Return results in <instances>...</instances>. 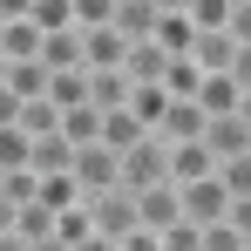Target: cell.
Listing matches in <instances>:
<instances>
[{
	"mask_svg": "<svg viewBox=\"0 0 251 251\" xmlns=\"http://www.w3.org/2000/svg\"><path fill=\"white\" fill-rule=\"evenodd\" d=\"M217 183H224V197H251V150L245 156H224L217 163Z\"/></svg>",
	"mask_w": 251,
	"mask_h": 251,
	"instance_id": "24",
	"label": "cell"
},
{
	"mask_svg": "<svg viewBox=\"0 0 251 251\" xmlns=\"http://www.w3.org/2000/svg\"><path fill=\"white\" fill-rule=\"evenodd\" d=\"M150 7H156V14H183L190 0H150Z\"/></svg>",
	"mask_w": 251,
	"mask_h": 251,
	"instance_id": "39",
	"label": "cell"
},
{
	"mask_svg": "<svg viewBox=\"0 0 251 251\" xmlns=\"http://www.w3.org/2000/svg\"><path fill=\"white\" fill-rule=\"evenodd\" d=\"M116 251H163V238H156V231H150V224H136V231H129V238H116Z\"/></svg>",
	"mask_w": 251,
	"mask_h": 251,
	"instance_id": "33",
	"label": "cell"
},
{
	"mask_svg": "<svg viewBox=\"0 0 251 251\" xmlns=\"http://www.w3.org/2000/svg\"><path fill=\"white\" fill-rule=\"evenodd\" d=\"M210 170H217V156H210L204 143H170V183H197Z\"/></svg>",
	"mask_w": 251,
	"mask_h": 251,
	"instance_id": "13",
	"label": "cell"
},
{
	"mask_svg": "<svg viewBox=\"0 0 251 251\" xmlns=\"http://www.w3.org/2000/svg\"><path fill=\"white\" fill-rule=\"evenodd\" d=\"M123 54H129V41L116 27H82V61L88 68H123Z\"/></svg>",
	"mask_w": 251,
	"mask_h": 251,
	"instance_id": "11",
	"label": "cell"
},
{
	"mask_svg": "<svg viewBox=\"0 0 251 251\" xmlns=\"http://www.w3.org/2000/svg\"><path fill=\"white\" fill-rule=\"evenodd\" d=\"M231 54H238V41H231L224 27H197V41H190V61H197L204 75H224V68H231Z\"/></svg>",
	"mask_w": 251,
	"mask_h": 251,
	"instance_id": "9",
	"label": "cell"
},
{
	"mask_svg": "<svg viewBox=\"0 0 251 251\" xmlns=\"http://www.w3.org/2000/svg\"><path fill=\"white\" fill-rule=\"evenodd\" d=\"M0 82H7V54H0Z\"/></svg>",
	"mask_w": 251,
	"mask_h": 251,
	"instance_id": "41",
	"label": "cell"
},
{
	"mask_svg": "<svg viewBox=\"0 0 251 251\" xmlns=\"http://www.w3.org/2000/svg\"><path fill=\"white\" fill-rule=\"evenodd\" d=\"M109 27H116L123 41H150V34H156V7H150V0H116V21H109Z\"/></svg>",
	"mask_w": 251,
	"mask_h": 251,
	"instance_id": "14",
	"label": "cell"
},
{
	"mask_svg": "<svg viewBox=\"0 0 251 251\" xmlns=\"http://www.w3.org/2000/svg\"><path fill=\"white\" fill-rule=\"evenodd\" d=\"M27 170V129H0V176Z\"/></svg>",
	"mask_w": 251,
	"mask_h": 251,
	"instance_id": "28",
	"label": "cell"
},
{
	"mask_svg": "<svg viewBox=\"0 0 251 251\" xmlns=\"http://www.w3.org/2000/svg\"><path fill=\"white\" fill-rule=\"evenodd\" d=\"M176 61V54H163L156 41H129V54H123V75L129 82H163V68Z\"/></svg>",
	"mask_w": 251,
	"mask_h": 251,
	"instance_id": "12",
	"label": "cell"
},
{
	"mask_svg": "<svg viewBox=\"0 0 251 251\" xmlns=\"http://www.w3.org/2000/svg\"><path fill=\"white\" fill-rule=\"evenodd\" d=\"M14 231H21V238L34 245V238H48V231H54V210H48L41 197H34V204H21V217H14Z\"/></svg>",
	"mask_w": 251,
	"mask_h": 251,
	"instance_id": "25",
	"label": "cell"
},
{
	"mask_svg": "<svg viewBox=\"0 0 251 251\" xmlns=\"http://www.w3.org/2000/svg\"><path fill=\"white\" fill-rule=\"evenodd\" d=\"M204 123L210 116L190 102V95H170L163 116H156V136H163V143H204Z\"/></svg>",
	"mask_w": 251,
	"mask_h": 251,
	"instance_id": "5",
	"label": "cell"
},
{
	"mask_svg": "<svg viewBox=\"0 0 251 251\" xmlns=\"http://www.w3.org/2000/svg\"><path fill=\"white\" fill-rule=\"evenodd\" d=\"M245 251H251V245H245Z\"/></svg>",
	"mask_w": 251,
	"mask_h": 251,
	"instance_id": "42",
	"label": "cell"
},
{
	"mask_svg": "<svg viewBox=\"0 0 251 251\" xmlns=\"http://www.w3.org/2000/svg\"><path fill=\"white\" fill-rule=\"evenodd\" d=\"M88 210H95V231H102V238H129V231L143 224V217H136V190H123V183H116V190H95Z\"/></svg>",
	"mask_w": 251,
	"mask_h": 251,
	"instance_id": "3",
	"label": "cell"
},
{
	"mask_svg": "<svg viewBox=\"0 0 251 251\" xmlns=\"http://www.w3.org/2000/svg\"><path fill=\"white\" fill-rule=\"evenodd\" d=\"M34 14V0H0V21H27Z\"/></svg>",
	"mask_w": 251,
	"mask_h": 251,
	"instance_id": "37",
	"label": "cell"
},
{
	"mask_svg": "<svg viewBox=\"0 0 251 251\" xmlns=\"http://www.w3.org/2000/svg\"><path fill=\"white\" fill-rule=\"evenodd\" d=\"M27 170L34 176H61V170H75V143L54 129V136H27Z\"/></svg>",
	"mask_w": 251,
	"mask_h": 251,
	"instance_id": "7",
	"label": "cell"
},
{
	"mask_svg": "<svg viewBox=\"0 0 251 251\" xmlns=\"http://www.w3.org/2000/svg\"><path fill=\"white\" fill-rule=\"evenodd\" d=\"M123 156V190H150V183H170V143L150 129V136H136L129 150H116Z\"/></svg>",
	"mask_w": 251,
	"mask_h": 251,
	"instance_id": "1",
	"label": "cell"
},
{
	"mask_svg": "<svg viewBox=\"0 0 251 251\" xmlns=\"http://www.w3.org/2000/svg\"><path fill=\"white\" fill-rule=\"evenodd\" d=\"M197 82H204V68H197L190 54H176V61L163 68V95H197Z\"/></svg>",
	"mask_w": 251,
	"mask_h": 251,
	"instance_id": "23",
	"label": "cell"
},
{
	"mask_svg": "<svg viewBox=\"0 0 251 251\" xmlns=\"http://www.w3.org/2000/svg\"><path fill=\"white\" fill-rule=\"evenodd\" d=\"M136 217H143L150 231L176 224V217H183V210H176V183H150V190H136Z\"/></svg>",
	"mask_w": 251,
	"mask_h": 251,
	"instance_id": "10",
	"label": "cell"
},
{
	"mask_svg": "<svg viewBox=\"0 0 251 251\" xmlns=\"http://www.w3.org/2000/svg\"><path fill=\"white\" fill-rule=\"evenodd\" d=\"M156 238H163V251H204V224H190V217H176V224H163Z\"/></svg>",
	"mask_w": 251,
	"mask_h": 251,
	"instance_id": "26",
	"label": "cell"
},
{
	"mask_svg": "<svg viewBox=\"0 0 251 251\" xmlns=\"http://www.w3.org/2000/svg\"><path fill=\"white\" fill-rule=\"evenodd\" d=\"M75 183H82V197L116 190V183H123V156H116L109 143H82V150H75Z\"/></svg>",
	"mask_w": 251,
	"mask_h": 251,
	"instance_id": "2",
	"label": "cell"
},
{
	"mask_svg": "<svg viewBox=\"0 0 251 251\" xmlns=\"http://www.w3.org/2000/svg\"><path fill=\"white\" fill-rule=\"evenodd\" d=\"M129 88H136V82H129L123 68H88V102H95V109H123Z\"/></svg>",
	"mask_w": 251,
	"mask_h": 251,
	"instance_id": "15",
	"label": "cell"
},
{
	"mask_svg": "<svg viewBox=\"0 0 251 251\" xmlns=\"http://www.w3.org/2000/svg\"><path fill=\"white\" fill-rule=\"evenodd\" d=\"M190 102H197L204 116H231V109H238V82H231V75H204Z\"/></svg>",
	"mask_w": 251,
	"mask_h": 251,
	"instance_id": "17",
	"label": "cell"
},
{
	"mask_svg": "<svg viewBox=\"0 0 251 251\" xmlns=\"http://www.w3.org/2000/svg\"><path fill=\"white\" fill-rule=\"evenodd\" d=\"M75 7V27H109L116 21V0H68Z\"/></svg>",
	"mask_w": 251,
	"mask_h": 251,
	"instance_id": "30",
	"label": "cell"
},
{
	"mask_svg": "<svg viewBox=\"0 0 251 251\" xmlns=\"http://www.w3.org/2000/svg\"><path fill=\"white\" fill-rule=\"evenodd\" d=\"M75 251H116V238H102V231H88V238H82Z\"/></svg>",
	"mask_w": 251,
	"mask_h": 251,
	"instance_id": "38",
	"label": "cell"
},
{
	"mask_svg": "<svg viewBox=\"0 0 251 251\" xmlns=\"http://www.w3.org/2000/svg\"><path fill=\"white\" fill-rule=\"evenodd\" d=\"M41 61H48V75L88 68V61H82V27H54V34H41Z\"/></svg>",
	"mask_w": 251,
	"mask_h": 251,
	"instance_id": "8",
	"label": "cell"
},
{
	"mask_svg": "<svg viewBox=\"0 0 251 251\" xmlns=\"http://www.w3.org/2000/svg\"><path fill=\"white\" fill-rule=\"evenodd\" d=\"M224 204H231V197H224L217 170H210V176H197V183H176V210H183L190 224H217V217H224Z\"/></svg>",
	"mask_w": 251,
	"mask_h": 251,
	"instance_id": "4",
	"label": "cell"
},
{
	"mask_svg": "<svg viewBox=\"0 0 251 251\" xmlns=\"http://www.w3.org/2000/svg\"><path fill=\"white\" fill-rule=\"evenodd\" d=\"M7 88H14L21 102L48 95V61H41V54H27V61H7Z\"/></svg>",
	"mask_w": 251,
	"mask_h": 251,
	"instance_id": "16",
	"label": "cell"
},
{
	"mask_svg": "<svg viewBox=\"0 0 251 251\" xmlns=\"http://www.w3.org/2000/svg\"><path fill=\"white\" fill-rule=\"evenodd\" d=\"M48 210H68V204H82V183H75V170H61V176H41V190H34Z\"/></svg>",
	"mask_w": 251,
	"mask_h": 251,
	"instance_id": "22",
	"label": "cell"
},
{
	"mask_svg": "<svg viewBox=\"0 0 251 251\" xmlns=\"http://www.w3.org/2000/svg\"><path fill=\"white\" fill-rule=\"evenodd\" d=\"M14 129H27V136H54L61 129V109L48 102V95H34V102H21V123Z\"/></svg>",
	"mask_w": 251,
	"mask_h": 251,
	"instance_id": "21",
	"label": "cell"
},
{
	"mask_svg": "<svg viewBox=\"0 0 251 251\" xmlns=\"http://www.w3.org/2000/svg\"><path fill=\"white\" fill-rule=\"evenodd\" d=\"M136 136H150V123H143L136 109H102V143H109V150H129Z\"/></svg>",
	"mask_w": 251,
	"mask_h": 251,
	"instance_id": "19",
	"label": "cell"
},
{
	"mask_svg": "<svg viewBox=\"0 0 251 251\" xmlns=\"http://www.w3.org/2000/svg\"><path fill=\"white\" fill-rule=\"evenodd\" d=\"M14 123H21V95L0 82V129H14Z\"/></svg>",
	"mask_w": 251,
	"mask_h": 251,
	"instance_id": "35",
	"label": "cell"
},
{
	"mask_svg": "<svg viewBox=\"0 0 251 251\" xmlns=\"http://www.w3.org/2000/svg\"><path fill=\"white\" fill-rule=\"evenodd\" d=\"M224 75H231L238 88H251V48H238V54H231V68H224Z\"/></svg>",
	"mask_w": 251,
	"mask_h": 251,
	"instance_id": "36",
	"label": "cell"
},
{
	"mask_svg": "<svg viewBox=\"0 0 251 251\" xmlns=\"http://www.w3.org/2000/svg\"><path fill=\"white\" fill-rule=\"evenodd\" d=\"M245 245H251V238H238L224 217H217V224H204V251H245Z\"/></svg>",
	"mask_w": 251,
	"mask_h": 251,
	"instance_id": "31",
	"label": "cell"
},
{
	"mask_svg": "<svg viewBox=\"0 0 251 251\" xmlns=\"http://www.w3.org/2000/svg\"><path fill=\"white\" fill-rule=\"evenodd\" d=\"M204 150L217 156V163H224V156H245L251 150V123L238 116V109H231V116H210L204 123Z\"/></svg>",
	"mask_w": 251,
	"mask_h": 251,
	"instance_id": "6",
	"label": "cell"
},
{
	"mask_svg": "<svg viewBox=\"0 0 251 251\" xmlns=\"http://www.w3.org/2000/svg\"><path fill=\"white\" fill-rule=\"evenodd\" d=\"M224 224H231L238 238H251V197H231V204H224Z\"/></svg>",
	"mask_w": 251,
	"mask_h": 251,
	"instance_id": "34",
	"label": "cell"
},
{
	"mask_svg": "<svg viewBox=\"0 0 251 251\" xmlns=\"http://www.w3.org/2000/svg\"><path fill=\"white\" fill-rule=\"evenodd\" d=\"M183 21H190V27H224V21H231V0H190Z\"/></svg>",
	"mask_w": 251,
	"mask_h": 251,
	"instance_id": "29",
	"label": "cell"
},
{
	"mask_svg": "<svg viewBox=\"0 0 251 251\" xmlns=\"http://www.w3.org/2000/svg\"><path fill=\"white\" fill-rule=\"evenodd\" d=\"M41 34H54V27H75V7L68 0H34V14H27Z\"/></svg>",
	"mask_w": 251,
	"mask_h": 251,
	"instance_id": "27",
	"label": "cell"
},
{
	"mask_svg": "<svg viewBox=\"0 0 251 251\" xmlns=\"http://www.w3.org/2000/svg\"><path fill=\"white\" fill-rule=\"evenodd\" d=\"M238 116H245V123H251V88H238Z\"/></svg>",
	"mask_w": 251,
	"mask_h": 251,
	"instance_id": "40",
	"label": "cell"
},
{
	"mask_svg": "<svg viewBox=\"0 0 251 251\" xmlns=\"http://www.w3.org/2000/svg\"><path fill=\"white\" fill-rule=\"evenodd\" d=\"M224 34L238 48H251V0H231V21H224Z\"/></svg>",
	"mask_w": 251,
	"mask_h": 251,
	"instance_id": "32",
	"label": "cell"
},
{
	"mask_svg": "<svg viewBox=\"0 0 251 251\" xmlns=\"http://www.w3.org/2000/svg\"><path fill=\"white\" fill-rule=\"evenodd\" d=\"M0 54H7V61L41 54V27H34V21H0Z\"/></svg>",
	"mask_w": 251,
	"mask_h": 251,
	"instance_id": "20",
	"label": "cell"
},
{
	"mask_svg": "<svg viewBox=\"0 0 251 251\" xmlns=\"http://www.w3.org/2000/svg\"><path fill=\"white\" fill-rule=\"evenodd\" d=\"M61 136L82 150V143H102V109L95 102H75V109H61Z\"/></svg>",
	"mask_w": 251,
	"mask_h": 251,
	"instance_id": "18",
	"label": "cell"
}]
</instances>
